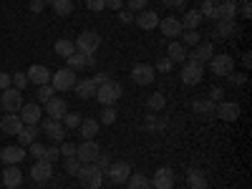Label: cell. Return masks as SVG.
I'll list each match as a JSON object with an SVG mask.
<instances>
[{"mask_svg": "<svg viewBox=\"0 0 252 189\" xmlns=\"http://www.w3.org/2000/svg\"><path fill=\"white\" fill-rule=\"evenodd\" d=\"M23 121H20V116L18 114H5L3 119H0V129H3L8 136H18V131L23 129Z\"/></svg>", "mask_w": 252, "mask_h": 189, "instance_id": "obj_20", "label": "cell"}, {"mask_svg": "<svg viewBox=\"0 0 252 189\" xmlns=\"http://www.w3.org/2000/svg\"><path fill=\"white\" fill-rule=\"evenodd\" d=\"M23 103H26V101H23V96H20L18 89H5L3 96H0V106L5 109V114H18Z\"/></svg>", "mask_w": 252, "mask_h": 189, "instance_id": "obj_8", "label": "cell"}, {"mask_svg": "<svg viewBox=\"0 0 252 189\" xmlns=\"http://www.w3.org/2000/svg\"><path fill=\"white\" fill-rule=\"evenodd\" d=\"M43 8H46V3H43V0H31V10H33V13H40Z\"/></svg>", "mask_w": 252, "mask_h": 189, "instance_id": "obj_58", "label": "cell"}, {"mask_svg": "<svg viewBox=\"0 0 252 189\" xmlns=\"http://www.w3.org/2000/svg\"><path fill=\"white\" fill-rule=\"evenodd\" d=\"M149 182H152V189H172L174 187V172L169 166H159L157 174Z\"/></svg>", "mask_w": 252, "mask_h": 189, "instance_id": "obj_14", "label": "cell"}, {"mask_svg": "<svg viewBox=\"0 0 252 189\" xmlns=\"http://www.w3.org/2000/svg\"><path fill=\"white\" fill-rule=\"evenodd\" d=\"M154 66H149V63H136V66L131 68V78L134 83H139V86H149V83H154Z\"/></svg>", "mask_w": 252, "mask_h": 189, "instance_id": "obj_11", "label": "cell"}, {"mask_svg": "<svg viewBox=\"0 0 252 189\" xmlns=\"http://www.w3.org/2000/svg\"><path fill=\"white\" fill-rule=\"evenodd\" d=\"M192 109H194L199 116H212V114H215V103L209 101V98H197V101L192 103Z\"/></svg>", "mask_w": 252, "mask_h": 189, "instance_id": "obj_35", "label": "cell"}, {"mask_svg": "<svg viewBox=\"0 0 252 189\" xmlns=\"http://www.w3.org/2000/svg\"><path fill=\"white\" fill-rule=\"evenodd\" d=\"M215 0H202V8H199V13H202V18H215Z\"/></svg>", "mask_w": 252, "mask_h": 189, "instance_id": "obj_41", "label": "cell"}, {"mask_svg": "<svg viewBox=\"0 0 252 189\" xmlns=\"http://www.w3.org/2000/svg\"><path fill=\"white\" fill-rule=\"evenodd\" d=\"M106 8H111V10H121V8H124V0H106Z\"/></svg>", "mask_w": 252, "mask_h": 189, "instance_id": "obj_59", "label": "cell"}, {"mask_svg": "<svg viewBox=\"0 0 252 189\" xmlns=\"http://www.w3.org/2000/svg\"><path fill=\"white\" fill-rule=\"evenodd\" d=\"M28 149H31V157H35V159H43V154H46V146L38 144V141H33Z\"/></svg>", "mask_w": 252, "mask_h": 189, "instance_id": "obj_47", "label": "cell"}, {"mask_svg": "<svg viewBox=\"0 0 252 189\" xmlns=\"http://www.w3.org/2000/svg\"><path fill=\"white\" fill-rule=\"evenodd\" d=\"M26 76H28L31 83H35V86H46V83H51V71L46 66H40V63H38V66L33 63V66L26 71Z\"/></svg>", "mask_w": 252, "mask_h": 189, "instance_id": "obj_16", "label": "cell"}, {"mask_svg": "<svg viewBox=\"0 0 252 189\" xmlns=\"http://www.w3.org/2000/svg\"><path fill=\"white\" fill-rule=\"evenodd\" d=\"M215 114L222 121H237L240 114H242V109H240L237 101H220V103H215Z\"/></svg>", "mask_w": 252, "mask_h": 189, "instance_id": "obj_10", "label": "cell"}, {"mask_svg": "<svg viewBox=\"0 0 252 189\" xmlns=\"http://www.w3.org/2000/svg\"><path fill=\"white\" fill-rule=\"evenodd\" d=\"M166 53H169L166 58H169L172 63H174V61H177V63L187 61V48L179 43V40H172V43H169V48H166Z\"/></svg>", "mask_w": 252, "mask_h": 189, "instance_id": "obj_31", "label": "cell"}, {"mask_svg": "<svg viewBox=\"0 0 252 189\" xmlns=\"http://www.w3.org/2000/svg\"><path fill=\"white\" fill-rule=\"evenodd\" d=\"M61 121H63V126H66V129H78L81 121H83V116H81L78 111H73V114H66Z\"/></svg>", "mask_w": 252, "mask_h": 189, "instance_id": "obj_39", "label": "cell"}, {"mask_svg": "<svg viewBox=\"0 0 252 189\" xmlns=\"http://www.w3.org/2000/svg\"><path fill=\"white\" fill-rule=\"evenodd\" d=\"M179 20H182V28H184V31H199V23H202L204 18H202V13L194 8V10H187Z\"/></svg>", "mask_w": 252, "mask_h": 189, "instance_id": "obj_26", "label": "cell"}, {"mask_svg": "<svg viewBox=\"0 0 252 189\" xmlns=\"http://www.w3.org/2000/svg\"><path fill=\"white\" fill-rule=\"evenodd\" d=\"M222 96H224V89H220V86H215L212 91H209V101H212V103H220Z\"/></svg>", "mask_w": 252, "mask_h": 189, "instance_id": "obj_51", "label": "cell"}, {"mask_svg": "<svg viewBox=\"0 0 252 189\" xmlns=\"http://www.w3.org/2000/svg\"><path fill=\"white\" fill-rule=\"evenodd\" d=\"M161 3H164L166 8H177V10H179V8L187 5V0H161Z\"/></svg>", "mask_w": 252, "mask_h": 189, "instance_id": "obj_57", "label": "cell"}, {"mask_svg": "<svg viewBox=\"0 0 252 189\" xmlns=\"http://www.w3.org/2000/svg\"><path fill=\"white\" fill-rule=\"evenodd\" d=\"M58 157H61V149H58V146H46V154H43V159H46V161H51V164H53Z\"/></svg>", "mask_w": 252, "mask_h": 189, "instance_id": "obj_48", "label": "cell"}, {"mask_svg": "<svg viewBox=\"0 0 252 189\" xmlns=\"http://www.w3.org/2000/svg\"><path fill=\"white\" fill-rule=\"evenodd\" d=\"M58 149H61V157H76V144L73 141H63L61 146H58Z\"/></svg>", "mask_w": 252, "mask_h": 189, "instance_id": "obj_43", "label": "cell"}, {"mask_svg": "<svg viewBox=\"0 0 252 189\" xmlns=\"http://www.w3.org/2000/svg\"><path fill=\"white\" fill-rule=\"evenodd\" d=\"M237 33V20H217V28H215V38H229Z\"/></svg>", "mask_w": 252, "mask_h": 189, "instance_id": "obj_28", "label": "cell"}, {"mask_svg": "<svg viewBox=\"0 0 252 189\" xmlns=\"http://www.w3.org/2000/svg\"><path fill=\"white\" fill-rule=\"evenodd\" d=\"M28 154H26V149L23 146H5L3 152H0V159H3L8 166H18L20 161H23Z\"/></svg>", "mask_w": 252, "mask_h": 189, "instance_id": "obj_19", "label": "cell"}, {"mask_svg": "<svg viewBox=\"0 0 252 189\" xmlns=\"http://www.w3.org/2000/svg\"><path fill=\"white\" fill-rule=\"evenodd\" d=\"M76 96L81 98V101H89V98H94L96 96V83L91 81V78H81V81H76Z\"/></svg>", "mask_w": 252, "mask_h": 189, "instance_id": "obj_24", "label": "cell"}, {"mask_svg": "<svg viewBox=\"0 0 252 189\" xmlns=\"http://www.w3.org/2000/svg\"><path fill=\"white\" fill-rule=\"evenodd\" d=\"M207 63H209V71H212L215 76H224V78H227L229 73L235 71V58L229 56V53H220V56H212V58H209Z\"/></svg>", "mask_w": 252, "mask_h": 189, "instance_id": "obj_5", "label": "cell"}, {"mask_svg": "<svg viewBox=\"0 0 252 189\" xmlns=\"http://www.w3.org/2000/svg\"><path fill=\"white\" fill-rule=\"evenodd\" d=\"M18 116H20V121H23L26 126H38L40 116H43V109H40L35 101H28V103H23V106H20Z\"/></svg>", "mask_w": 252, "mask_h": 189, "instance_id": "obj_9", "label": "cell"}, {"mask_svg": "<svg viewBox=\"0 0 252 189\" xmlns=\"http://www.w3.org/2000/svg\"><path fill=\"white\" fill-rule=\"evenodd\" d=\"M10 78H13V83H15V89H18V91H23L28 83H31L26 73H15V76H10Z\"/></svg>", "mask_w": 252, "mask_h": 189, "instance_id": "obj_46", "label": "cell"}, {"mask_svg": "<svg viewBox=\"0 0 252 189\" xmlns=\"http://www.w3.org/2000/svg\"><path fill=\"white\" fill-rule=\"evenodd\" d=\"M98 126H101V124H98L96 119H83L81 126H78V129H81V136H83V139H94V136L98 134Z\"/></svg>", "mask_w": 252, "mask_h": 189, "instance_id": "obj_33", "label": "cell"}, {"mask_svg": "<svg viewBox=\"0 0 252 189\" xmlns=\"http://www.w3.org/2000/svg\"><path fill=\"white\" fill-rule=\"evenodd\" d=\"M159 28H161V33L164 35H169V38H177V35H182V20L177 18V15H166V18H161L159 20Z\"/></svg>", "mask_w": 252, "mask_h": 189, "instance_id": "obj_17", "label": "cell"}, {"mask_svg": "<svg viewBox=\"0 0 252 189\" xmlns=\"http://www.w3.org/2000/svg\"><path fill=\"white\" fill-rule=\"evenodd\" d=\"M51 5H53L56 15H61V18H66V15L73 13V0H53Z\"/></svg>", "mask_w": 252, "mask_h": 189, "instance_id": "obj_36", "label": "cell"}, {"mask_svg": "<svg viewBox=\"0 0 252 189\" xmlns=\"http://www.w3.org/2000/svg\"><path fill=\"white\" fill-rule=\"evenodd\" d=\"M10 83H13L10 73H3V71H0V91H5V89H10Z\"/></svg>", "mask_w": 252, "mask_h": 189, "instance_id": "obj_54", "label": "cell"}, {"mask_svg": "<svg viewBox=\"0 0 252 189\" xmlns=\"http://www.w3.org/2000/svg\"><path fill=\"white\" fill-rule=\"evenodd\" d=\"M78 182L83 189H101L103 184V172L98 169L96 164H81V169H78Z\"/></svg>", "mask_w": 252, "mask_h": 189, "instance_id": "obj_1", "label": "cell"}, {"mask_svg": "<svg viewBox=\"0 0 252 189\" xmlns=\"http://www.w3.org/2000/svg\"><path fill=\"white\" fill-rule=\"evenodd\" d=\"M53 96H56V91H53V86H51V83H46V86H38V94H35V98H38L40 103H48Z\"/></svg>", "mask_w": 252, "mask_h": 189, "instance_id": "obj_38", "label": "cell"}, {"mask_svg": "<svg viewBox=\"0 0 252 189\" xmlns=\"http://www.w3.org/2000/svg\"><path fill=\"white\" fill-rule=\"evenodd\" d=\"M129 10H131V13L146 10V0H129Z\"/></svg>", "mask_w": 252, "mask_h": 189, "instance_id": "obj_52", "label": "cell"}, {"mask_svg": "<svg viewBox=\"0 0 252 189\" xmlns=\"http://www.w3.org/2000/svg\"><path fill=\"white\" fill-rule=\"evenodd\" d=\"M98 154H101V146H98L94 139H83V141L76 146V159H78L81 164H94Z\"/></svg>", "mask_w": 252, "mask_h": 189, "instance_id": "obj_6", "label": "cell"}, {"mask_svg": "<svg viewBox=\"0 0 252 189\" xmlns=\"http://www.w3.org/2000/svg\"><path fill=\"white\" fill-rule=\"evenodd\" d=\"M166 106V98H164V94H152L149 98H146V109H149V111H161Z\"/></svg>", "mask_w": 252, "mask_h": 189, "instance_id": "obj_37", "label": "cell"}, {"mask_svg": "<svg viewBox=\"0 0 252 189\" xmlns=\"http://www.w3.org/2000/svg\"><path fill=\"white\" fill-rule=\"evenodd\" d=\"M3 184L8 189H18L20 184H23V172H20L18 166H8V169L3 172Z\"/></svg>", "mask_w": 252, "mask_h": 189, "instance_id": "obj_27", "label": "cell"}, {"mask_svg": "<svg viewBox=\"0 0 252 189\" xmlns=\"http://www.w3.org/2000/svg\"><path fill=\"white\" fill-rule=\"evenodd\" d=\"M31 177H33V182H38V184L48 182V179L53 177V164L46 161V159H35L33 166H31Z\"/></svg>", "mask_w": 252, "mask_h": 189, "instance_id": "obj_13", "label": "cell"}, {"mask_svg": "<svg viewBox=\"0 0 252 189\" xmlns=\"http://www.w3.org/2000/svg\"><path fill=\"white\" fill-rule=\"evenodd\" d=\"M129 187L126 189H152V182H149V177L146 174H141V172H136V174H129Z\"/></svg>", "mask_w": 252, "mask_h": 189, "instance_id": "obj_32", "label": "cell"}, {"mask_svg": "<svg viewBox=\"0 0 252 189\" xmlns=\"http://www.w3.org/2000/svg\"><path fill=\"white\" fill-rule=\"evenodd\" d=\"M43 3H46V5H51V3H53V0H43Z\"/></svg>", "mask_w": 252, "mask_h": 189, "instance_id": "obj_62", "label": "cell"}, {"mask_svg": "<svg viewBox=\"0 0 252 189\" xmlns=\"http://www.w3.org/2000/svg\"><path fill=\"white\" fill-rule=\"evenodd\" d=\"M71 53H76L73 40H68V38H61V40H56V56H61V58H68Z\"/></svg>", "mask_w": 252, "mask_h": 189, "instance_id": "obj_34", "label": "cell"}, {"mask_svg": "<svg viewBox=\"0 0 252 189\" xmlns=\"http://www.w3.org/2000/svg\"><path fill=\"white\" fill-rule=\"evenodd\" d=\"M78 169H81V161H78L76 157H68V159H66V172H68L71 177H76Z\"/></svg>", "mask_w": 252, "mask_h": 189, "instance_id": "obj_45", "label": "cell"}, {"mask_svg": "<svg viewBox=\"0 0 252 189\" xmlns=\"http://www.w3.org/2000/svg\"><path fill=\"white\" fill-rule=\"evenodd\" d=\"M199 40V31H182V46H197Z\"/></svg>", "mask_w": 252, "mask_h": 189, "instance_id": "obj_40", "label": "cell"}, {"mask_svg": "<svg viewBox=\"0 0 252 189\" xmlns=\"http://www.w3.org/2000/svg\"><path fill=\"white\" fill-rule=\"evenodd\" d=\"M119 20H121V23H134V13L131 10H119Z\"/></svg>", "mask_w": 252, "mask_h": 189, "instance_id": "obj_55", "label": "cell"}, {"mask_svg": "<svg viewBox=\"0 0 252 189\" xmlns=\"http://www.w3.org/2000/svg\"><path fill=\"white\" fill-rule=\"evenodd\" d=\"M134 20H136V26H139L141 31H154V28L159 26V15H157L154 10H139Z\"/></svg>", "mask_w": 252, "mask_h": 189, "instance_id": "obj_21", "label": "cell"}, {"mask_svg": "<svg viewBox=\"0 0 252 189\" xmlns=\"http://www.w3.org/2000/svg\"><path fill=\"white\" fill-rule=\"evenodd\" d=\"M114 121H116V109H114V106H103L98 124H114Z\"/></svg>", "mask_w": 252, "mask_h": 189, "instance_id": "obj_42", "label": "cell"}, {"mask_svg": "<svg viewBox=\"0 0 252 189\" xmlns=\"http://www.w3.org/2000/svg\"><path fill=\"white\" fill-rule=\"evenodd\" d=\"M202 78H204V63L184 61V66H182V81L187 83V86H197Z\"/></svg>", "mask_w": 252, "mask_h": 189, "instance_id": "obj_7", "label": "cell"}, {"mask_svg": "<svg viewBox=\"0 0 252 189\" xmlns=\"http://www.w3.org/2000/svg\"><path fill=\"white\" fill-rule=\"evenodd\" d=\"M250 56H252V53H245V56H242V66H245V68H250V63H252Z\"/></svg>", "mask_w": 252, "mask_h": 189, "instance_id": "obj_61", "label": "cell"}, {"mask_svg": "<svg viewBox=\"0 0 252 189\" xmlns=\"http://www.w3.org/2000/svg\"><path fill=\"white\" fill-rule=\"evenodd\" d=\"M237 15V0H220L215 5V20H235Z\"/></svg>", "mask_w": 252, "mask_h": 189, "instance_id": "obj_15", "label": "cell"}, {"mask_svg": "<svg viewBox=\"0 0 252 189\" xmlns=\"http://www.w3.org/2000/svg\"><path fill=\"white\" fill-rule=\"evenodd\" d=\"M227 81L232 83V86H242V83H245L247 78H245L242 73H229V76H227Z\"/></svg>", "mask_w": 252, "mask_h": 189, "instance_id": "obj_53", "label": "cell"}, {"mask_svg": "<svg viewBox=\"0 0 252 189\" xmlns=\"http://www.w3.org/2000/svg\"><path fill=\"white\" fill-rule=\"evenodd\" d=\"M43 131L58 144V141H63V136H66V126H63V121H56V119H48L46 124H43Z\"/></svg>", "mask_w": 252, "mask_h": 189, "instance_id": "obj_23", "label": "cell"}, {"mask_svg": "<svg viewBox=\"0 0 252 189\" xmlns=\"http://www.w3.org/2000/svg\"><path fill=\"white\" fill-rule=\"evenodd\" d=\"M86 8L94 10V13H101L103 8H106V0H86Z\"/></svg>", "mask_w": 252, "mask_h": 189, "instance_id": "obj_49", "label": "cell"}, {"mask_svg": "<svg viewBox=\"0 0 252 189\" xmlns=\"http://www.w3.org/2000/svg\"><path fill=\"white\" fill-rule=\"evenodd\" d=\"M187 56H192L189 61H197V63H207L209 58L215 56V46L212 43H197L192 53H187Z\"/></svg>", "mask_w": 252, "mask_h": 189, "instance_id": "obj_25", "label": "cell"}, {"mask_svg": "<svg viewBox=\"0 0 252 189\" xmlns=\"http://www.w3.org/2000/svg\"><path fill=\"white\" fill-rule=\"evenodd\" d=\"M66 61H68V66H66V68H71V71L94 68V66H96V58H94V56H83V53H78V51H76V53H71Z\"/></svg>", "mask_w": 252, "mask_h": 189, "instance_id": "obj_18", "label": "cell"}, {"mask_svg": "<svg viewBox=\"0 0 252 189\" xmlns=\"http://www.w3.org/2000/svg\"><path fill=\"white\" fill-rule=\"evenodd\" d=\"M35 136H38V126H23V129L18 131V146H31L33 141H35Z\"/></svg>", "mask_w": 252, "mask_h": 189, "instance_id": "obj_29", "label": "cell"}, {"mask_svg": "<svg viewBox=\"0 0 252 189\" xmlns=\"http://www.w3.org/2000/svg\"><path fill=\"white\" fill-rule=\"evenodd\" d=\"M73 46H76V51L83 53V56H94V53L98 51V46H101V35L94 33V31H86V33H81V35L76 38Z\"/></svg>", "mask_w": 252, "mask_h": 189, "instance_id": "obj_3", "label": "cell"}, {"mask_svg": "<svg viewBox=\"0 0 252 189\" xmlns=\"http://www.w3.org/2000/svg\"><path fill=\"white\" fill-rule=\"evenodd\" d=\"M154 71L169 73V71H172V61H169V58H159V61H157V68H154Z\"/></svg>", "mask_w": 252, "mask_h": 189, "instance_id": "obj_50", "label": "cell"}, {"mask_svg": "<svg viewBox=\"0 0 252 189\" xmlns=\"http://www.w3.org/2000/svg\"><path fill=\"white\" fill-rule=\"evenodd\" d=\"M94 164L98 166V169H101L103 174H106V169H109V164H111V157H109V154H103V152H101V154L96 157V161H94Z\"/></svg>", "mask_w": 252, "mask_h": 189, "instance_id": "obj_44", "label": "cell"}, {"mask_svg": "<svg viewBox=\"0 0 252 189\" xmlns=\"http://www.w3.org/2000/svg\"><path fill=\"white\" fill-rule=\"evenodd\" d=\"M46 114L51 116V119H56V121H61L63 116L68 114V103L63 101V98H51L48 103H46Z\"/></svg>", "mask_w": 252, "mask_h": 189, "instance_id": "obj_22", "label": "cell"}, {"mask_svg": "<svg viewBox=\"0 0 252 189\" xmlns=\"http://www.w3.org/2000/svg\"><path fill=\"white\" fill-rule=\"evenodd\" d=\"M91 81L96 83V86H101V83H106V81H109V73H96Z\"/></svg>", "mask_w": 252, "mask_h": 189, "instance_id": "obj_60", "label": "cell"}, {"mask_svg": "<svg viewBox=\"0 0 252 189\" xmlns=\"http://www.w3.org/2000/svg\"><path fill=\"white\" fill-rule=\"evenodd\" d=\"M240 13H242V18H252V3H250V0H242Z\"/></svg>", "mask_w": 252, "mask_h": 189, "instance_id": "obj_56", "label": "cell"}, {"mask_svg": "<svg viewBox=\"0 0 252 189\" xmlns=\"http://www.w3.org/2000/svg\"><path fill=\"white\" fill-rule=\"evenodd\" d=\"M187 182H189V189H207V174L202 169H189Z\"/></svg>", "mask_w": 252, "mask_h": 189, "instance_id": "obj_30", "label": "cell"}, {"mask_svg": "<svg viewBox=\"0 0 252 189\" xmlns=\"http://www.w3.org/2000/svg\"><path fill=\"white\" fill-rule=\"evenodd\" d=\"M124 89H121V83L119 81H106V83H101V86H96V101L103 103V106H114V103L121 98Z\"/></svg>", "mask_w": 252, "mask_h": 189, "instance_id": "obj_2", "label": "cell"}, {"mask_svg": "<svg viewBox=\"0 0 252 189\" xmlns=\"http://www.w3.org/2000/svg\"><path fill=\"white\" fill-rule=\"evenodd\" d=\"M76 71L71 68H58L56 73H51V86L53 91H71L76 86Z\"/></svg>", "mask_w": 252, "mask_h": 189, "instance_id": "obj_4", "label": "cell"}, {"mask_svg": "<svg viewBox=\"0 0 252 189\" xmlns=\"http://www.w3.org/2000/svg\"><path fill=\"white\" fill-rule=\"evenodd\" d=\"M129 174H131V166L126 164V161H111L103 177H109L114 184H124L126 179H129Z\"/></svg>", "mask_w": 252, "mask_h": 189, "instance_id": "obj_12", "label": "cell"}]
</instances>
